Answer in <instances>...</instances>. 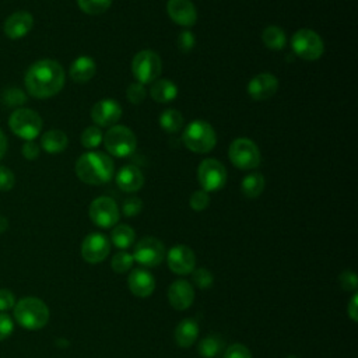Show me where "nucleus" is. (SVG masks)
<instances>
[{
  "label": "nucleus",
  "mask_w": 358,
  "mask_h": 358,
  "mask_svg": "<svg viewBox=\"0 0 358 358\" xmlns=\"http://www.w3.org/2000/svg\"><path fill=\"white\" fill-rule=\"evenodd\" d=\"M64 78L66 74L59 62L53 59H42L29 66L24 83L31 96L46 99L62 91Z\"/></svg>",
  "instance_id": "f257e3e1"
},
{
  "label": "nucleus",
  "mask_w": 358,
  "mask_h": 358,
  "mask_svg": "<svg viewBox=\"0 0 358 358\" xmlns=\"http://www.w3.org/2000/svg\"><path fill=\"white\" fill-rule=\"evenodd\" d=\"M77 178L87 185H103L113 176V162L101 151H88L76 162Z\"/></svg>",
  "instance_id": "f03ea898"
},
{
  "label": "nucleus",
  "mask_w": 358,
  "mask_h": 358,
  "mask_svg": "<svg viewBox=\"0 0 358 358\" xmlns=\"http://www.w3.org/2000/svg\"><path fill=\"white\" fill-rule=\"evenodd\" d=\"M14 317L21 327L28 330H39L49 322V308L39 298L25 296L15 302Z\"/></svg>",
  "instance_id": "7ed1b4c3"
},
{
  "label": "nucleus",
  "mask_w": 358,
  "mask_h": 358,
  "mask_svg": "<svg viewBox=\"0 0 358 358\" xmlns=\"http://www.w3.org/2000/svg\"><path fill=\"white\" fill-rule=\"evenodd\" d=\"M182 141L187 150L196 154H206L215 147L217 134L208 122L197 119L185 127Z\"/></svg>",
  "instance_id": "20e7f679"
},
{
  "label": "nucleus",
  "mask_w": 358,
  "mask_h": 358,
  "mask_svg": "<svg viewBox=\"0 0 358 358\" xmlns=\"http://www.w3.org/2000/svg\"><path fill=\"white\" fill-rule=\"evenodd\" d=\"M11 131L25 141L36 138L42 130V119L39 113L28 108H17L8 117Z\"/></svg>",
  "instance_id": "39448f33"
},
{
  "label": "nucleus",
  "mask_w": 358,
  "mask_h": 358,
  "mask_svg": "<svg viewBox=\"0 0 358 358\" xmlns=\"http://www.w3.org/2000/svg\"><path fill=\"white\" fill-rule=\"evenodd\" d=\"M103 144L109 154L117 158L129 157L134 152L137 141L134 133L127 126H110L103 136Z\"/></svg>",
  "instance_id": "423d86ee"
},
{
  "label": "nucleus",
  "mask_w": 358,
  "mask_h": 358,
  "mask_svg": "<svg viewBox=\"0 0 358 358\" xmlns=\"http://www.w3.org/2000/svg\"><path fill=\"white\" fill-rule=\"evenodd\" d=\"M291 48L298 57L306 62L317 60L324 52L322 38L309 28H301L292 35Z\"/></svg>",
  "instance_id": "0eeeda50"
},
{
  "label": "nucleus",
  "mask_w": 358,
  "mask_h": 358,
  "mask_svg": "<svg viewBox=\"0 0 358 358\" xmlns=\"http://www.w3.org/2000/svg\"><path fill=\"white\" fill-rule=\"evenodd\" d=\"M162 62L161 57L150 49L140 50L131 60V73L137 83L151 84L161 74Z\"/></svg>",
  "instance_id": "6e6552de"
},
{
  "label": "nucleus",
  "mask_w": 358,
  "mask_h": 358,
  "mask_svg": "<svg viewBox=\"0 0 358 358\" xmlns=\"http://www.w3.org/2000/svg\"><path fill=\"white\" fill-rule=\"evenodd\" d=\"M229 161L239 169H253L260 164V151L256 143L248 137L235 138L228 150Z\"/></svg>",
  "instance_id": "1a4fd4ad"
},
{
  "label": "nucleus",
  "mask_w": 358,
  "mask_h": 358,
  "mask_svg": "<svg viewBox=\"0 0 358 358\" xmlns=\"http://www.w3.org/2000/svg\"><path fill=\"white\" fill-rule=\"evenodd\" d=\"M197 179L204 192H215L224 187L227 182V169L215 158L201 161L197 168Z\"/></svg>",
  "instance_id": "9d476101"
},
{
  "label": "nucleus",
  "mask_w": 358,
  "mask_h": 358,
  "mask_svg": "<svg viewBox=\"0 0 358 358\" xmlns=\"http://www.w3.org/2000/svg\"><path fill=\"white\" fill-rule=\"evenodd\" d=\"M88 215L96 227L112 228L113 225L117 224L120 211L113 199L101 196L91 201L88 207Z\"/></svg>",
  "instance_id": "9b49d317"
},
{
  "label": "nucleus",
  "mask_w": 358,
  "mask_h": 358,
  "mask_svg": "<svg viewBox=\"0 0 358 358\" xmlns=\"http://www.w3.org/2000/svg\"><path fill=\"white\" fill-rule=\"evenodd\" d=\"M165 255V246L159 239L154 236H145L136 243L133 259L144 267H155L162 263Z\"/></svg>",
  "instance_id": "f8f14e48"
},
{
  "label": "nucleus",
  "mask_w": 358,
  "mask_h": 358,
  "mask_svg": "<svg viewBox=\"0 0 358 358\" xmlns=\"http://www.w3.org/2000/svg\"><path fill=\"white\" fill-rule=\"evenodd\" d=\"M109 252H110V242L105 235L99 232L90 234L83 241L81 255H83V259L88 263L95 264L105 260Z\"/></svg>",
  "instance_id": "ddd939ff"
},
{
  "label": "nucleus",
  "mask_w": 358,
  "mask_h": 358,
  "mask_svg": "<svg viewBox=\"0 0 358 358\" xmlns=\"http://www.w3.org/2000/svg\"><path fill=\"white\" fill-rule=\"evenodd\" d=\"M165 257L169 268L176 274L185 275L194 270L196 257L193 250L186 245H175L168 250Z\"/></svg>",
  "instance_id": "4468645a"
},
{
  "label": "nucleus",
  "mask_w": 358,
  "mask_h": 358,
  "mask_svg": "<svg viewBox=\"0 0 358 358\" xmlns=\"http://www.w3.org/2000/svg\"><path fill=\"white\" fill-rule=\"evenodd\" d=\"M122 116V108L115 99H101L91 109V119L101 127L113 126Z\"/></svg>",
  "instance_id": "2eb2a0df"
},
{
  "label": "nucleus",
  "mask_w": 358,
  "mask_h": 358,
  "mask_svg": "<svg viewBox=\"0 0 358 358\" xmlns=\"http://www.w3.org/2000/svg\"><path fill=\"white\" fill-rule=\"evenodd\" d=\"M278 90V80L271 73H260L255 76L248 84V94L255 101H264L271 98Z\"/></svg>",
  "instance_id": "dca6fc26"
},
{
  "label": "nucleus",
  "mask_w": 358,
  "mask_h": 358,
  "mask_svg": "<svg viewBox=\"0 0 358 358\" xmlns=\"http://www.w3.org/2000/svg\"><path fill=\"white\" fill-rule=\"evenodd\" d=\"M34 27V17L28 11H15L10 14L3 25L7 38L17 41L24 38Z\"/></svg>",
  "instance_id": "f3484780"
},
{
  "label": "nucleus",
  "mask_w": 358,
  "mask_h": 358,
  "mask_svg": "<svg viewBox=\"0 0 358 358\" xmlns=\"http://www.w3.org/2000/svg\"><path fill=\"white\" fill-rule=\"evenodd\" d=\"M166 13L173 22L182 27H192L197 21V10L190 0H168Z\"/></svg>",
  "instance_id": "a211bd4d"
},
{
  "label": "nucleus",
  "mask_w": 358,
  "mask_h": 358,
  "mask_svg": "<svg viewBox=\"0 0 358 358\" xmlns=\"http://www.w3.org/2000/svg\"><path fill=\"white\" fill-rule=\"evenodd\" d=\"M194 299V291L189 281L186 280H176L171 284L168 289V301L172 308L176 310L187 309Z\"/></svg>",
  "instance_id": "6ab92c4d"
},
{
  "label": "nucleus",
  "mask_w": 358,
  "mask_h": 358,
  "mask_svg": "<svg viewBox=\"0 0 358 358\" xmlns=\"http://www.w3.org/2000/svg\"><path fill=\"white\" fill-rule=\"evenodd\" d=\"M129 288L138 298L150 296L155 288V278L145 268H134L129 275Z\"/></svg>",
  "instance_id": "aec40b11"
},
{
  "label": "nucleus",
  "mask_w": 358,
  "mask_h": 358,
  "mask_svg": "<svg viewBox=\"0 0 358 358\" xmlns=\"http://www.w3.org/2000/svg\"><path fill=\"white\" fill-rule=\"evenodd\" d=\"M116 185L126 193H134L144 185V175L136 165H126L116 175Z\"/></svg>",
  "instance_id": "412c9836"
},
{
  "label": "nucleus",
  "mask_w": 358,
  "mask_h": 358,
  "mask_svg": "<svg viewBox=\"0 0 358 358\" xmlns=\"http://www.w3.org/2000/svg\"><path fill=\"white\" fill-rule=\"evenodd\" d=\"M95 71H96V64L94 59L90 56H80L71 63L69 74L74 83L84 84L95 76Z\"/></svg>",
  "instance_id": "4be33fe9"
},
{
  "label": "nucleus",
  "mask_w": 358,
  "mask_h": 358,
  "mask_svg": "<svg viewBox=\"0 0 358 358\" xmlns=\"http://www.w3.org/2000/svg\"><path fill=\"white\" fill-rule=\"evenodd\" d=\"M199 337V324L194 319L182 320L175 329V341L179 347H190Z\"/></svg>",
  "instance_id": "5701e85b"
},
{
  "label": "nucleus",
  "mask_w": 358,
  "mask_h": 358,
  "mask_svg": "<svg viewBox=\"0 0 358 358\" xmlns=\"http://www.w3.org/2000/svg\"><path fill=\"white\" fill-rule=\"evenodd\" d=\"M69 144V138L64 131L59 129H52L48 130L46 133L42 134L41 137V147L48 152V154H59L66 150Z\"/></svg>",
  "instance_id": "b1692460"
},
{
  "label": "nucleus",
  "mask_w": 358,
  "mask_h": 358,
  "mask_svg": "<svg viewBox=\"0 0 358 358\" xmlns=\"http://www.w3.org/2000/svg\"><path fill=\"white\" fill-rule=\"evenodd\" d=\"M150 95L154 101H157L159 103H166L176 98L178 87L173 81H171L168 78L155 80L150 88Z\"/></svg>",
  "instance_id": "393cba45"
},
{
  "label": "nucleus",
  "mask_w": 358,
  "mask_h": 358,
  "mask_svg": "<svg viewBox=\"0 0 358 358\" xmlns=\"http://www.w3.org/2000/svg\"><path fill=\"white\" fill-rule=\"evenodd\" d=\"M241 189H242L243 196H246L248 199L259 197L264 189V176L259 172H252V173L246 175L242 179Z\"/></svg>",
  "instance_id": "a878e982"
},
{
  "label": "nucleus",
  "mask_w": 358,
  "mask_h": 358,
  "mask_svg": "<svg viewBox=\"0 0 358 358\" xmlns=\"http://www.w3.org/2000/svg\"><path fill=\"white\" fill-rule=\"evenodd\" d=\"M263 43L271 50H281L287 45L285 32L277 25H268L264 28L262 34Z\"/></svg>",
  "instance_id": "bb28decb"
},
{
  "label": "nucleus",
  "mask_w": 358,
  "mask_h": 358,
  "mask_svg": "<svg viewBox=\"0 0 358 358\" xmlns=\"http://www.w3.org/2000/svg\"><path fill=\"white\" fill-rule=\"evenodd\" d=\"M134 238H136L134 229L126 224H119V225L113 227L112 234H110L112 243L119 249L130 248L134 242Z\"/></svg>",
  "instance_id": "cd10ccee"
},
{
  "label": "nucleus",
  "mask_w": 358,
  "mask_h": 358,
  "mask_svg": "<svg viewBox=\"0 0 358 358\" xmlns=\"http://www.w3.org/2000/svg\"><path fill=\"white\" fill-rule=\"evenodd\" d=\"M224 347V340L218 334H208L199 343V354L204 358L217 357Z\"/></svg>",
  "instance_id": "c85d7f7f"
},
{
  "label": "nucleus",
  "mask_w": 358,
  "mask_h": 358,
  "mask_svg": "<svg viewBox=\"0 0 358 358\" xmlns=\"http://www.w3.org/2000/svg\"><path fill=\"white\" fill-rule=\"evenodd\" d=\"M159 126L166 133H176L183 127V116L176 109H166L159 116Z\"/></svg>",
  "instance_id": "c756f323"
},
{
  "label": "nucleus",
  "mask_w": 358,
  "mask_h": 358,
  "mask_svg": "<svg viewBox=\"0 0 358 358\" xmlns=\"http://www.w3.org/2000/svg\"><path fill=\"white\" fill-rule=\"evenodd\" d=\"M77 4L85 14L99 15L109 8L112 0H77Z\"/></svg>",
  "instance_id": "7c9ffc66"
},
{
  "label": "nucleus",
  "mask_w": 358,
  "mask_h": 358,
  "mask_svg": "<svg viewBox=\"0 0 358 358\" xmlns=\"http://www.w3.org/2000/svg\"><path fill=\"white\" fill-rule=\"evenodd\" d=\"M103 140V134L98 126H90L85 127L84 131L81 133V144L85 148H95L98 147Z\"/></svg>",
  "instance_id": "2f4dec72"
},
{
  "label": "nucleus",
  "mask_w": 358,
  "mask_h": 358,
  "mask_svg": "<svg viewBox=\"0 0 358 358\" xmlns=\"http://www.w3.org/2000/svg\"><path fill=\"white\" fill-rule=\"evenodd\" d=\"M134 263V259H133V255L127 253V252H117L113 257H112V262H110V267L113 271L119 273V274H123L126 271H129L131 268Z\"/></svg>",
  "instance_id": "473e14b6"
},
{
  "label": "nucleus",
  "mask_w": 358,
  "mask_h": 358,
  "mask_svg": "<svg viewBox=\"0 0 358 358\" xmlns=\"http://www.w3.org/2000/svg\"><path fill=\"white\" fill-rule=\"evenodd\" d=\"M3 102L10 106V108H17V106H22L27 101V95L20 90V88H7L3 92Z\"/></svg>",
  "instance_id": "72a5a7b5"
},
{
  "label": "nucleus",
  "mask_w": 358,
  "mask_h": 358,
  "mask_svg": "<svg viewBox=\"0 0 358 358\" xmlns=\"http://www.w3.org/2000/svg\"><path fill=\"white\" fill-rule=\"evenodd\" d=\"M145 95H147V91H145V87L144 84H140V83H131L129 84L127 90H126V96L127 99L134 103V105H140L144 99H145Z\"/></svg>",
  "instance_id": "f704fd0d"
},
{
  "label": "nucleus",
  "mask_w": 358,
  "mask_h": 358,
  "mask_svg": "<svg viewBox=\"0 0 358 358\" xmlns=\"http://www.w3.org/2000/svg\"><path fill=\"white\" fill-rule=\"evenodd\" d=\"M189 204L194 211H203L210 204V196L204 190H196L192 193L189 199Z\"/></svg>",
  "instance_id": "c9c22d12"
},
{
  "label": "nucleus",
  "mask_w": 358,
  "mask_h": 358,
  "mask_svg": "<svg viewBox=\"0 0 358 358\" xmlns=\"http://www.w3.org/2000/svg\"><path fill=\"white\" fill-rule=\"evenodd\" d=\"M141 210H143V201L137 196H130V197L124 199V201L122 204V213L126 217H134V215L140 214Z\"/></svg>",
  "instance_id": "e433bc0d"
},
{
  "label": "nucleus",
  "mask_w": 358,
  "mask_h": 358,
  "mask_svg": "<svg viewBox=\"0 0 358 358\" xmlns=\"http://www.w3.org/2000/svg\"><path fill=\"white\" fill-rule=\"evenodd\" d=\"M193 281L199 288L206 289V288L211 287V284L214 281V277L206 267H200V268L193 271Z\"/></svg>",
  "instance_id": "4c0bfd02"
},
{
  "label": "nucleus",
  "mask_w": 358,
  "mask_h": 358,
  "mask_svg": "<svg viewBox=\"0 0 358 358\" xmlns=\"http://www.w3.org/2000/svg\"><path fill=\"white\" fill-rule=\"evenodd\" d=\"M14 185H15L14 172L7 166L0 165V190L8 192L14 187Z\"/></svg>",
  "instance_id": "58836bf2"
},
{
  "label": "nucleus",
  "mask_w": 358,
  "mask_h": 358,
  "mask_svg": "<svg viewBox=\"0 0 358 358\" xmlns=\"http://www.w3.org/2000/svg\"><path fill=\"white\" fill-rule=\"evenodd\" d=\"M194 43H196V38L193 35V32H190L189 29H185L179 34L178 36V48L180 52L183 53H189L193 48H194Z\"/></svg>",
  "instance_id": "ea45409f"
},
{
  "label": "nucleus",
  "mask_w": 358,
  "mask_h": 358,
  "mask_svg": "<svg viewBox=\"0 0 358 358\" xmlns=\"http://www.w3.org/2000/svg\"><path fill=\"white\" fill-rule=\"evenodd\" d=\"M224 358H252V354L243 344H232L225 350Z\"/></svg>",
  "instance_id": "a19ab883"
},
{
  "label": "nucleus",
  "mask_w": 358,
  "mask_h": 358,
  "mask_svg": "<svg viewBox=\"0 0 358 358\" xmlns=\"http://www.w3.org/2000/svg\"><path fill=\"white\" fill-rule=\"evenodd\" d=\"M13 331H14L13 319L7 313L0 312V341L8 338Z\"/></svg>",
  "instance_id": "79ce46f5"
},
{
  "label": "nucleus",
  "mask_w": 358,
  "mask_h": 358,
  "mask_svg": "<svg viewBox=\"0 0 358 358\" xmlns=\"http://www.w3.org/2000/svg\"><path fill=\"white\" fill-rule=\"evenodd\" d=\"M338 281H340V285L343 287V289H345V291H355L357 284H358L355 273H352L350 270L343 271Z\"/></svg>",
  "instance_id": "37998d69"
},
{
  "label": "nucleus",
  "mask_w": 358,
  "mask_h": 358,
  "mask_svg": "<svg viewBox=\"0 0 358 358\" xmlns=\"http://www.w3.org/2000/svg\"><path fill=\"white\" fill-rule=\"evenodd\" d=\"M15 305L14 294L7 288H0V312H6Z\"/></svg>",
  "instance_id": "c03bdc74"
},
{
  "label": "nucleus",
  "mask_w": 358,
  "mask_h": 358,
  "mask_svg": "<svg viewBox=\"0 0 358 358\" xmlns=\"http://www.w3.org/2000/svg\"><path fill=\"white\" fill-rule=\"evenodd\" d=\"M21 152H22V155L27 158V159H36L38 157H39V152H41V148H39V145L34 141V140H31V141H25L24 143V145H22V148H21Z\"/></svg>",
  "instance_id": "a18cd8bd"
},
{
  "label": "nucleus",
  "mask_w": 358,
  "mask_h": 358,
  "mask_svg": "<svg viewBox=\"0 0 358 358\" xmlns=\"http://www.w3.org/2000/svg\"><path fill=\"white\" fill-rule=\"evenodd\" d=\"M358 301V296H357V294H354L352 295V298H351V301H350V303H348V306H347V312H348V316L354 320V322H357L358 320V316H357V302Z\"/></svg>",
  "instance_id": "49530a36"
},
{
  "label": "nucleus",
  "mask_w": 358,
  "mask_h": 358,
  "mask_svg": "<svg viewBox=\"0 0 358 358\" xmlns=\"http://www.w3.org/2000/svg\"><path fill=\"white\" fill-rule=\"evenodd\" d=\"M6 151H7V137L3 133V130L0 129V159L4 157Z\"/></svg>",
  "instance_id": "de8ad7c7"
},
{
  "label": "nucleus",
  "mask_w": 358,
  "mask_h": 358,
  "mask_svg": "<svg viewBox=\"0 0 358 358\" xmlns=\"http://www.w3.org/2000/svg\"><path fill=\"white\" fill-rule=\"evenodd\" d=\"M7 229V220L4 217H0V232Z\"/></svg>",
  "instance_id": "09e8293b"
},
{
  "label": "nucleus",
  "mask_w": 358,
  "mask_h": 358,
  "mask_svg": "<svg viewBox=\"0 0 358 358\" xmlns=\"http://www.w3.org/2000/svg\"><path fill=\"white\" fill-rule=\"evenodd\" d=\"M287 358H296L295 355H289V357H287Z\"/></svg>",
  "instance_id": "8fccbe9b"
}]
</instances>
